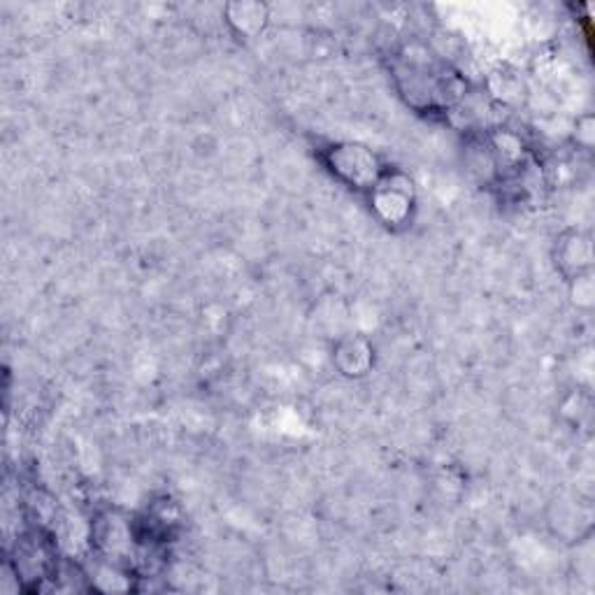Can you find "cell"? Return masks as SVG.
<instances>
[{
	"mask_svg": "<svg viewBox=\"0 0 595 595\" xmlns=\"http://www.w3.org/2000/svg\"><path fill=\"white\" fill-rule=\"evenodd\" d=\"M328 166L342 181L354 185V189L373 191L386 177V170L382 168L379 158L370 149H365L361 145L331 147Z\"/></svg>",
	"mask_w": 595,
	"mask_h": 595,
	"instance_id": "1",
	"label": "cell"
},
{
	"mask_svg": "<svg viewBox=\"0 0 595 595\" xmlns=\"http://www.w3.org/2000/svg\"><path fill=\"white\" fill-rule=\"evenodd\" d=\"M377 215L386 223H403L411 210V189L405 177H386L370 191Z\"/></svg>",
	"mask_w": 595,
	"mask_h": 595,
	"instance_id": "2",
	"label": "cell"
},
{
	"mask_svg": "<svg viewBox=\"0 0 595 595\" xmlns=\"http://www.w3.org/2000/svg\"><path fill=\"white\" fill-rule=\"evenodd\" d=\"M226 21L242 38H257L270 19V10L263 3H231L223 10Z\"/></svg>",
	"mask_w": 595,
	"mask_h": 595,
	"instance_id": "3",
	"label": "cell"
}]
</instances>
